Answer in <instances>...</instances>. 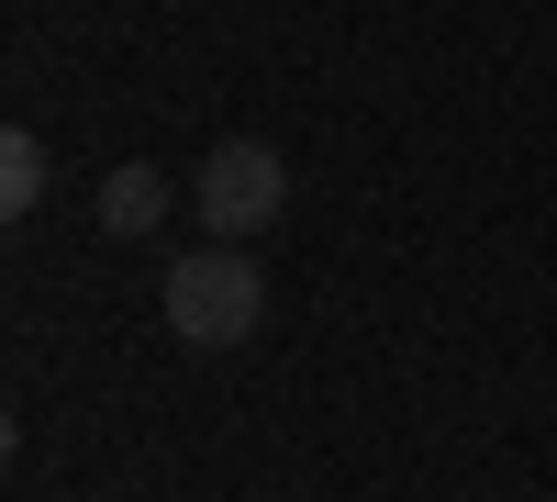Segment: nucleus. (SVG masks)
Returning a JSON list of instances; mask_svg holds the SVG:
<instances>
[{
    "instance_id": "f257e3e1",
    "label": "nucleus",
    "mask_w": 557,
    "mask_h": 502,
    "mask_svg": "<svg viewBox=\"0 0 557 502\" xmlns=\"http://www.w3.org/2000/svg\"><path fill=\"white\" fill-rule=\"evenodd\" d=\"M157 313H168V335L178 346H201V357H223V346H246L257 325H268V280H257V257L246 246H190L168 268V291H157Z\"/></svg>"
},
{
    "instance_id": "f03ea898",
    "label": "nucleus",
    "mask_w": 557,
    "mask_h": 502,
    "mask_svg": "<svg viewBox=\"0 0 557 502\" xmlns=\"http://www.w3.org/2000/svg\"><path fill=\"white\" fill-rule=\"evenodd\" d=\"M190 201H201V223H212L223 246H257L268 223L290 212V168H278L268 134H223V146L201 157V191Z\"/></svg>"
},
{
    "instance_id": "7ed1b4c3",
    "label": "nucleus",
    "mask_w": 557,
    "mask_h": 502,
    "mask_svg": "<svg viewBox=\"0 0 557 502\" xmlns=\"http://www.w3.org/2000/svg\"><path fill=\"white\" fill-rule=\"evenodd\" d=\"M157 212H168V179H157L146 157L101 179V223H112V235H157Z\"/></svg>"
},
{
    "instance_id": "20e7f679",
    "label": "nucleus",
    "mask_w": 557,
    "mask_h": 502,
    "mask_svg": "<svg viewBox=\"0 0 557 502\" xmlns=\"http://www.w3.org/2000/svg\"><path fill=\"white\" fill-rule=\"evenodd\" d=\"M45 179H57V168H45V134H23V123H12V134H0V212L23 223V212L45 201Z\"/></svg>"
}]
</instances>
